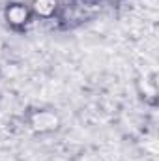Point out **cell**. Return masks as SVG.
Here are the masks:
<instances>
[{
    "label": "cell",
    "mask_w": 159,
    "mask_h": 161,
    "mask_svg": "<svg viewBox=\"0 0 159 161\" xmlns=\"http://www.w3.org/2000/svg\"><path fill=\"white\" fill-rule=\"evenodd\" d=\"M6 21L13 28H21L30 21V9L25 4H9L6 8Z\"/></svg>",
    "instance_id": "1"
},
{
    "label": "cell",
    "mask_w": 159,
    "mask_h": 161,
    "mask_svg": "<svg viewBox=\"0 0 159 161\" xmlns=\"http://www.w3.org/2000/svg\"><path fill=\"white\" fill-rule=\"evenodd\" d=\"M30 125L40 133L52 131V129L58 127V116L54 113H51V111H36L30 116Z\"/></svg>",
    "instance_id": "2"
},
{
    "label": "cell",
    "mask_w": 159,
    "mask_h": 161,
    "mask_svg": "<svg viewBox=\"0 0 159 161\" xmlns=\"http://www.w3.org/2000/svg\"><path fill=\"white\" fill-rule=\"evenodd\" d=\"M56 8H58V0H34L32 2V11L45 19L54 15Z\"/></svg>",
    "instance_id": "3"
}]
</instances>
